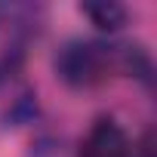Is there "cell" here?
<instances>
[{
	"label": "cell",
	"mask_w": 157,
	"mask_h": 157,
	"mask_svg": "<svg viewBox=\"0 0 157 157\" xmlns=\"http://www.w3.org/2000/svg\"><path fill=\"white\" fill-rule=\"evenodd\" d=\"M80 13L99 28V31H108V34H114V31H120L123 25H126V19H129V13H126V6H120V3H114V0H96V3H80Z\"/></svg>",
	"instance_id": "3"
},
{
	"label": "cell",
	"mask_w": 157,
	"mask_h": 157,
	"mask_svg": "<svg viewBox=\"0 0 157 157\" xmlns=\"http://www.w3.org/2000/svg\"><path fill=\"white\" fill-rule=\"evenodd\" d=\"M132 157H154V129H145V136L132 142Z\"/></svg>",
	"instance_id": "5"
},
{
	"label": "cell",
	"mask_w": 157,
	"mask_h": 157,
	"mask_svg": "<svg viewBox=\"0 0 157 157\" xmlns=\"http://www.w3.org/2000/svg\"><path fill=\"white\" fill-rule=\"evenodd\" d=\"M151 56L142 43L114 40H68L56 52V74L71 90H93L111 77H139L151 83Z\"/></svg>",
	"instance_id": "1"
},
{
	"label": "cell",
	"mask_w": 157,
	"mask_h": 157,
	"mask_svg": "<svg viewBox=\"0 0 157 157\" xmlns=\"http://www.w3.org/2000/svg\"><path fill=\"white\" fill-rule=\"evenodd\" d=\"M77 157H132V139L114 117H99L80 139Z\"/></svg>",
	"instance_id": "2"
},
{
	"label": "cell",
	"mask_w": 157,
	"mask_h": 157,
	"mask_svg": "<svg viewBox=\"0 0 157 157\" xmlns=\"http://www.w3.org/2000/svg\"><path fill=\"white\" fill-rule=\"evenodd\" d=\"M22 59H25V46H22V43H13V46H6L3 52H0V86H3L10 77L19 71Z\"/></svg>",
	"instance_id": "4"
}]
</instances>
